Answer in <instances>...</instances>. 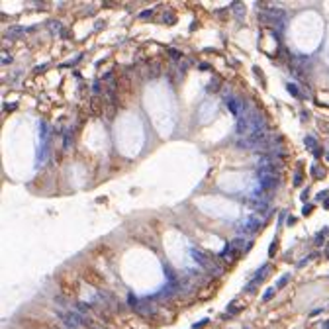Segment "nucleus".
I'll return each instance as SVG.
<instances>
[{
	"label": "nucleus",
	"instance_id": "nucleus-14",
	"mask_svg": "<svg viewBox=\"0 0 329 329\" xmlns=\"http://www.w3.org/2000/svg\"><path fill=\"white\" fill-rule=\"evenodd\" d=\"M151 16H153V8H151V10H143V12L139 14V18H141V20H149Z\"/></svg>",
	"mask_w": 329,
	"mask_h": 329
},
{
	"label": "nucleus",
	"instance_id": "nucleus-23",
	"mask_svg": "<svg viewBox=\"0 0 329 329\" xmlns=\"http://www.w3.org/2000/svg\"><path fill=\"white\" fill-rule=\"evenodd\" d=\"M321 329H329V319H327V321H323V325H321Z\"/></svg>",
	"mask_w": 329,
	"mask_h": 329
},
{
	"label": "nucleus",
	"instance_id": "nucleus-9",
	"mask_svg": "<svg viewBox=\"0 0 329 329\" xmlns=\"http://www.w3.org/2000/svg\"><path fill=\"white\" fill-rule=\"evenodd\" d=\"M286 88H288V92H290V94H294V96H296V98H304V96H302V92H300V90H298V86H296V84H292V82H288V84H286Z\"/></svg>",
	"mask_w": 329,
	"mask_h": 329
},
{
	"label": "nucleus",
	"instance_id": "nucleus-5",
	"mask_svg": "<svg viewBox=\"0 0 329 329\" xmlns=\"http://www.w3.org/2000/svg\"><path fill=\"white\" fill-rule=\"evenodd\" d=\"M241 253H243V251H239V249H235V247H231V245H227V247H225L223 251H222V257L225 258V261L233 262L235 258H237L239 255H241Z\"/></svg>",
	"mask_w": 329,
	"mask_h": 329
},
{
	"label": "nucleus",
	"instance_id": "nucleus-13",
	"mask_svg": "<svg viewBox=\"0 0 329 329\" xmlns=\"http://www.w3.org/2000/svg\"><path fill=\"white\" fill-rule=\"evenodd\" d=\"M274 290H276V288H269V290H266V292H265V296H262V302H269V300L272 298V296H274Z\"/></svg>",
	"mask_w": 329,
	"mask_h": 329
},
{
	"label": "nucleus",
	"instance_id": "nucleus-16",
	"mask_svg": "<svg viewBox=\"0 0 329 329\" xmlns=\"http://www.w3.org/2000/svg\"><path fill=\"white\" fill-rule=\"evenodd\" d=\"M139 302H137V298H135L133 294H129V306H137Z\"/></svg>",
	"mask_w": 329,
	"mask_h": 329
},
{
	"label": "nucleus",
	"instance_id": "nucleus-12",
	"mask_svg": "<svg viewBox=\"0 0 329 329\" xmlns=\"http://www.w3.org/2000/svg\"><path fill=\"white\" fill-rule=\"evenodd\" d=\"M306 147H308L309 151H316V149H317L316 147V139H313V137H306Z\"/></svg>",
	"mask_w": 329,
	"mask_h": 329
},
{
	"label": "nucleus",
	"instance_id": "nucleus-18",
	"mask_svg": "<svg viewBox=\"0 0 329 329\" xmlns=\"http://www.w3.org/2000/svg\"><path fill=\"white\" fill-rule=\"evenodd\" d=\"M206 323H208V319H202L200 323H196V325H194V329H202V327L206 325Z\"/></svg>",
	"mask_w": 329,
	"mask_h": 329
},
{
	"label": "nucleus",
	"instance_id": "nucleus-8",
	"mask_svg": "<svg viewBox=\"0 0 329 329\" xmlns=\"http://www.w3.org/2000/svg\"><path fill=\"white\" fill-rule=\"evenodd\" d=\"M312 175L316 178H323V176H325V168H321L319 164H313V167H312Z\"/></svg>",
	"mask_w": 329,
	"mask_h": 329
},
{
	"label": "nucleus",
	"instance_id": "nucleus-4",
	"mask_svg": "<svg viewBox=\"0 0 329 329\" xmlns=\"http://www.w3.org/2000/svg\"><path fill=\"white\" fill-rule=\"evenodd\" d=\"M223 98H225V106L229 108V112H231L233 116L239 118V116L243 114V102H241V100H237V98H235L231 92H225Z\"/></svg>",
	"mask_w": 329,
	"mask_h": 329
},
{
	"label": "nucleus",
	"instance_id": "nucleus-6",
	"mask_svg": "<svg viewBox=\"0 0 329 329\" xmlns=\"http://www.w3.org/2000/svg\"><path fill=\"white\" fill-rule=\"evenodd\" d=\"M258 180H261V188L262 190H272V188H276V176H265V178H258Z\"/></svg>",
	"mask_w": 329,
	"mask_h": 329
},
{
	"label": "nucleus",
	"instance_id": "nucleus-22",
	"mask_svg": "<svg viewBox=\"0 0 329 329\" xmlns=\"http://www.w3.org/2000/svg\"><path fill=\"white\" fill-rule=\"evenodd\" d=\"M325 196H327V190H323V192H319V194H317V198H319V200H323Z\"/></svg>",
	"mask_w": 329,
	"mask_h": 329
},
{
	"label": "nucleus",
	"instance_id": "nucleus-1",
	"mask_svg": "<svg viewBox=\"0 0 329 329\" xmlns=\"http://www.w3.org/2000/svg\"><path fill=\"white\" fill-rule=\"evenodd\" d=\"M237 133L245 135V137H255V139H262L266 135V121L265 116L261 114L258 110H249L245 114L239 116L237 120Z\"/></svg>",
	"mask_w": 329,
	"mask_h": 329
},
{
	"label": "nucleus",
	"instance_id": "nucleus-11",
	"mask_svg": "<svg viewBox=\"0 0 329 329\" xmlns=\"http://www.w3.org/2000/svg\"><path fill=\"white\" fill-rule=\"evenodd\" d=\"M288 280H290V274H284V276H282V278H280L278 282H276V290L284 288V286H286V282H288Z\"/></svg>",
	"mask_w": 329,
	"mask_h": 329
},
{
	"label": "nucleus",
	"instance_id": "nucleus-24",
	"mask_svg": "<svg viewBox=\"0 0 329 329\" xmlns=\"http://www.w3.org/2000/svg\"><path fill=\"white\" fill-rule=\"evenodd\" d=\"M323 206H325V208L329 210V200H327V202H325V204H323Z\"/></svg>",
	"mask_w": 329,
	"mask_h": 329
},
{
	"label": "nucleus",
	"instance_id": "nucleus-20",
	"mask_svg": "<svg viewBox=\"0 0 329 329\" xmlns=\"http://www.w3.org/2000/svg\"><path fill=\"white\" fill-rule=\"evenodd\" d=\"M308 196H309V188H308V190H304V192H302V200H308Z\"/></svg>",
	"mask_w": 329,
	"mask_h": 329
},
{
	"label": "nucleus",
	"instance_id": "nucleus-3",
	"mask_svg": "<svg viewBox=\"0 0 329 329\" xmlns=\"http://www.w3.org/2000/svg\"><path fill=\"white\" fill-rule=\"evenodd\" d=\"M261 225H262V222L258 218H247V219H243V222L237 225V231L239 233H245V235H251V233H255Z\"/></svg>",
	"mask_w": 329,
	"mask_h": 329
},
{
	"label": "nucleus",
	"instance_id": "nucleus-7",
	"mask_svg": "<svg viewBox=\"0 0 329 329\" xmlns=\"http://www.w3.org/2000/svg\"><path fill=\"white\" fill-rule=\"evenodd\" d=\"M231 10H233L235 14H237L239 18H243V16H245V6H243V4H239V2H233V4H231Z\"/></svg>",
	"mask_w": 329,
	"mask_h": 329
},
{
	"label": "nucleus",
	"instance_id": "nucleus-10",
	"mask_svg": "<svg viewBox=\"0 0 329 329\" xmlns=\"http://www.w3.org/2000/svg\"><path fill=\"white\" fill-rule=\"evenodd\" d=\"M327 235H329V229H327V227H323V231H319V233H317L316 243H317V245H321V243L325 241V237H327Z\"/></svg>",
	"mask_w": 329,
	"mask_h": 329
},
{
	"label": "nucleus",
	"instance_id": "nucleus-21",
	"mask_svg": "<svg viewBox=\"0 0 329 329\" xmlns=\"http://www.w3.org/2000/svg\"><path fill=\"white\" fill-rule=\"evenodd\" d=\"M286 223H288V225H294V223H296V218H294V215H290V218H288V222H286Z\"/></svg>",
	"mask_w": 329,
	"mask_h": 329
},
{
	"label": "nucleus",
	"instance_id": "nucleus-17",
	"mask_svg": "<svg viewBox=\"0 0 329 329\" xmlns=\"http://www.w3.org/2000/svg\"><path fill=\"white\" fill-rule=\"evenodd\" d=\"M168 53H171V57H172V59H180V53H178V51H175V49H171Z\"/></svg>",
	"mask_w": 329,
	"mask_h": 329
},
{
	"label": "nucleus",
	"instance_id": "nucleus-2",
	"mask_svg": "<svg viewBox=\"0 0 329 329\" xmlns=\"http://www.w3.org/2000/svg\"><path fill=\"white\" fill-rule=\"evenodd\" d=\"M192 257H194V261L198 262L200 266H204V269L208 272H212V274H219V272H222V266L215 265L208 255H204V253L198 251V249H192Z\"/></svg>",
	"mask_w": 329,
	"mask_h": 329
},
{
	"label": "nucleus",
	"instance_id": "nucleus-19",
	"mask_svg": "<svg viewBox=\"0 0 329 329\" xmlns=\"http://www.w3.org/2000/svg\"><path fill=\"white\" fill-rule=\"evenodd\" d=\"M309 212H312V206H309V204H308V206H304V210H302V214H304V215H308V214H309Z\"/></svg>",
	"mask_w": 329,
	"mask_h": 329
},
{
	"label": "nucleus",
	"instance_id": "nucleus-15",
	"mask_svg": "<svg viewBox=\"0 0 329 329\" xmlns=\"http://www.w3.org/2000/svg\"><path fill=\"white\" fill-rule=\"evenodd\" d=\"M276 247H278V241H272V243H270V249H269V255H270V257L276 255Z\"/></svg>",
	"mask_w": 329,
	"mask_h": 329
}]
</instances>
